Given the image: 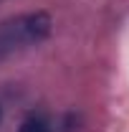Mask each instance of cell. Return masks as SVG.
<instances>
[{"mask_svg":"<svg viewBox=\"0 0 129 132\" xmlns=\"http://www.w3.org/2000/svg\"><path fill=\"white\" fill-rule=\"evenodd\" d=\"M53 20L46 10H33V13H20L0 23V64L10 59L13 53L43 43L51 36Z\"/></svg>","mask_w":129,"mask_h":132,"instance_id":"cell-1","label":"cell"},{"mask_svg":"<svg viewBox=\"0 0 129 132\" xmlns=\"http://www.w3.org/2000/svg\"><path fill=\"white\" fill-rule=\"evenodd\" d=\"M18 132H53V130H51V122L43 114H31L20 122Z\"/></svg>","mask_w":129,"mask_h":132,"instance_id":"cell-2","label":"cell"},{"mask_svg":"<svg viewBox=\"0 0 129 132\" xmlns=\"http://www.w3.org/2000/svg\"><path fill=\"white\" fill-rule=\"evenodd\" d=\"M0 119H3V107H0Z\"/></svg>","mask_w":129,"mask_h":132,"instance_id":"cell-3","label":"cell"}]
</instances>
